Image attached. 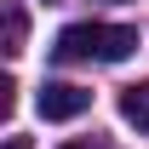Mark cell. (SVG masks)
Instances as JSON below:
<instances>
[{"mask_svg": "<svg viewBox=\"0 0 149 149\" xmlns=\"http://www.w3.org/2000/svg\"><path fill=\"white\" fill-rule=\"evenodd\" d=\"M52 52L63 63H80V57H92V63H126L138 52V29H126V23H69Z\"/></svg>", "mask_w": 149, "mask_h": 149, "instance_id": "6da1fadb", "label": "cell"}, {"mask_svg": "<svg viewBox=\"0 0 149 149\" xmlns=\"http://www.w3.org/2000/svg\"><path fill=\"white\" fill-rule=\"evenodd\" d=\"M35 109H40V120H74V115L92 109V92L74 86V80H46L35 92Z\"/></svg>", "mask_w": 149, "mask_h": 149, "instance_id": "7a4b0ae2", "label": "cell"}, {"mask_svg": "<svg viewBox=\"0 0 149 149\" xmlns=\"http://www.w3.org/2000/svg\"><path fill=\"white\" fill-rule=\"evenodd\" d=\"M120 115H126L138 132H149V80H138V86L120 92Z\"/></svg>", "mask_w": 149, "mask_h": 149, "instance_id": "3957f363", "label": "cell"}, {"mask_svg": "<svg viewBox=\"0 0 149 149\" xmlns=\"http://www.w3.org/2000/svg\"><path fill=\"white\" fill-rule=\"evenodd\" d=\"M23 40H29V17L23 6H6V57H23Z\"/></svg>", "mask_w": 149, "mask_h": 149, "instance_id": "277c9868", "label": "cell"}, {"mask_svg": "<svg viewBox=\"0 0 149 149\" xmlns=\"http://www.w3.org/2000/svg\"><path fill=\"white\" fill-rule=\"evenodd\" d=\"M6 149H29V138H6Z\"/></svg>", "mask_w": 149, "mask_h": 149, "instance_id": "5b68a950", "label": "cell"}, {"mask_svg": "<svg viewBox=\"0 0 149 149\" xmlns=\"http://www.w3.org/2000/svg\"><path fill=\"white\" fill-rule=\"evenodd\" d=\"M63 149H103V143H63Z\"/></svg>", "mask_w": 149, "mask_h": 149, "instance_id": "8992f818", "label": "cell"}, {"mask_svg": "<svg viewBox=\"0 0 149 149\" xmlns=\"http://www.w3.org/2000/svg\"><path fill=\"white\" fill-rule=\"evenodd\" d=\"M46 6H57V0H46Z\"/></svg>", "mask_w": 149, "mask_h": 149, "instance_id": "52a82bcc", "label": "cell"}]
</instances>
